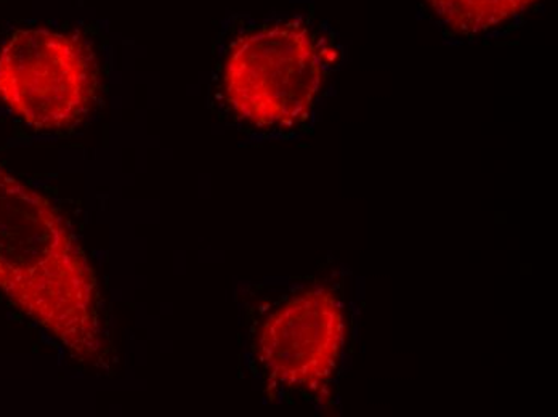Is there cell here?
<instances>
[{
	"instance_id": "6da1fadb",
	"label": "cell",
	"mask_w": 558,
	"mask_h": 417,
	"mask_svg": "<svg viewBox=\"0 0 558 417\" xmlns=\"http://www.w3.org/2000/svg\"><path fill=\"white\" fill-rule=\"evenodd\" d=\"M0 293L74 359L105 358L97 277L56 206L0 165Z\"/></svg>"
},
{
	"instance_id": "7a4b0ae2",
	"label": "cell",
	"mask_w": 558,
	"mask_h": 417,
	"mask_svg": "<svg viewBox=\"0 0 558 417\" xmlns=\"http://www.w3.org/2000/svg\"><path fill=\"white\" fill-rule=\"evenodd\" d=\"M355 280L337 263L286 293L262 318L252 359L271 395L340 412V385L359 342Z\"/></svg>"
},
{
	"instance_id": "3957f363",
	"label": "cell",
	"mask_w": 558,
	"mask_h": 417,
	"mask_svg": "<svg viewBox=\"0 0 558 417\" xmlns=\"http://www.w3.org/2000/svg\"><path fill=\"white\" fill-rule=\"evenodd\" d=\"M342 61L331 29L301 16L262 23L228 44L220 95L228 113L252 131H305L331 94Z\"/></svg>"
},
{
	"instance_id": "277c9868",
	"label": "cell",
	"mask_w": 558,
	"mask_h": 417,
	"mask_svg": "<svg viewBox=\"0 0 558 417\" xmlns=\"http://www.w3.org/2000/svg\"><path fill=\"white\" fill-rule=\"evenodd\" d=\"M97 90L94 52L71 34L20 29L0 49V103L36 131L77 124Z\"/></svg>"
}]
</instances>
